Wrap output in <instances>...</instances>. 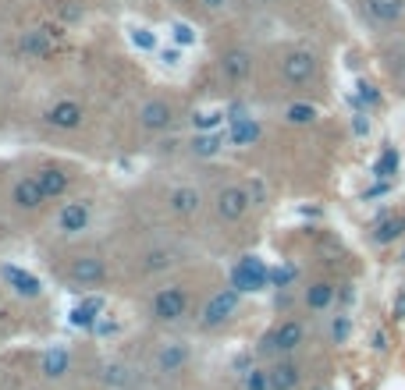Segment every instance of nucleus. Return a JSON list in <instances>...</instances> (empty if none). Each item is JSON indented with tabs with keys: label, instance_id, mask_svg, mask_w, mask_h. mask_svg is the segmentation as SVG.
Returning <instances> with one entry per match:
<instances>
[{
	"label": "nucleus",
	"instance_id": "f257e3e1",
	"mask_svg": "<svg viewBox=\"0 0 405 390\" xmlns=\"http://www.w3.org/2000/svg\"><path fill=\"white\" fill-rule=\"evenodd\" d=\"M192 312V291L185 280H171L149 294V319L160 326H174Z\"/></svg>",
	"mask_w": 405,
	"mask_h": 390
},
{
	"label": "nucleus",
	"instance_id": "f03ea898",
	"mask_svg": "<svg viewBox=\"0 0 405 390\" xmlns=\"http://www.w3.org/2000/svg\"><path fill=\"white\" fill-rule=\"evenodd\" d=\"M93 217H96V202L89 195L61 199V206L54 213V234L57 238H82L93 227Z\"/></svg>",
	"mask_w": 405,
	"mask_h": 390
},
{
	"label": "nucleus",
	"instance_id": "7ed1b4c3",
	"mask_svg": "<svg viewBox=\"0 0 405 390\" xmlns=\"http://www.w3.org/2000/svg\"><path fill=\"white\" fill-rule=\"evenodd\" d=\"M64 284L72 291H93L107 284V259L100 252H79L64 266Z\"/></svg>",
	"mask_w": 405,
	"mask_h": 390
},
{
	"label": "nucleus",
	"instance_id": "20e7f679",
	"mask_svg": "<svg viewBox=\"0 0 405 390\" xmlns=\"http://www.w3.org/2000/svg\"><path fill=\"white\" fill-rule=\"evenodd\" d=\"M33 174H36V181H40V188H43V195H47V202L68 199V192H72V185H75V167L64 164V160H43Z\"/></svg>",
	"mask_w": 405,
	"mask_h": 390
},
{
	"label": "nucleus",
	"instance_id": "39448f33",
	"mask_svg": "<svg viewBox=\"0 0 405 390\" xmlns=\"http://www.w3.org/2000/svg\"><path fill=\"white\" fill-rule=\"evenodd\" d=\"M8 202H11L15 213H25V217H36V213H43V210L50 206L33 171H25V174H18V178L11 181V188H8Z\"/></svg>",
	"mask_w": 405,
	"mask_h": 390
},
{
	"label": "nucleus",
	"instance_id": "423d86ee",
	"mask_svg": "<svg viewBox=\"0 0 405 390\" xmlns=\"http://www.w3.org/2000/svg\"><path fill=\"white\" fill-rule=\"evenodd\" d=\"M239 309V287H217L199 309V326L202 330H221Z\"/></svg>",
	"mask_w": 405,
	"mask_h": 390
},
{
	"label": "nucleus",
	"instance_id": "0eeeda50",
	"mask_svg": "<svg viewBox=\"0 0 405 390\" xmlns=\"http://www.w3.org/2000/svg\"><path fill=\"white\" fill-rule=\"evenodd\" d=\"M249 210H253V195H249L246 185L232 181V185L217 188V195H214V213H217L221 224H239Z\"/></svg>",
	"mask_w": 405,
	"mask_h": 390
},
{
	"label": "nucleus",
	"instance_id": "6e6552de",
	"mask_svg": "<svg viewBox=\"0 0 405 390\" xmlns=\"http://www.w3.org/2000/svg\"><path fill=\"white\" fill-rule=\"evenodd\" d=\"M302 340H306V326H302L299 319H285V323H278V326L263 337L260 351H263V355H274V358H285V355H292Z\"/></svg>",
	"mask_w": 405,
	"mask_h": 390
},
{
	"label": "nucleus",
	"instance_id": "1a4fd4ad",
	"mask_svg": "<svg viewBox=\"0 0 405 390\" xmlns=\"http://www.w3.org/2000/svg\"><path fill=\"white\" fill-rule=\"evenodd\" d=\"M178 263H181V252L174 245H167V241H156V245H149V248H142L135 256V270L142 277H160V273L174 270Z\"/></svg>",
	"mask_w": 405,
	"mask_h": 390
},
{
	"label": "nucleus",
	"instance_id": "9d476101",
	"mask_svg": "<svg viewBox=\"0 0 405 390\" xmlns=\"http://www.w3.org/2000/svg\"><path fill=\"white\" fill-rule=\"evenodd\" d=\"M316 75H320V64H316V57H313L309 50L295 47V50H288V54L281 57V79H285L288 86H309Z\"/></svg>",
	"mask_w": 405,
	"mask_h": 390
},
{
	"label": "nucleus",
	"instance_id": "9b49d317",
	"mask_svg": "<svg viewBox=\"0 0 405 390\" xmlns=\"http://www.w3.org/2000/svg\"><path fill=\"white\" fill-rule=\"evenodd\" d=\"M135 121H139V128H142V132H149V135H160V132H171L178 117H174V107H171L167 100L153 96V100L139 103V110H135Z\"/></svg>",
	"mask_w": 405,
	"mask_h": 390
},
{
	"label": "nucleus",
	"instance_id": "f8f14e48",
	"mask_svg": "<svg viewBox=\"0 0 405 390\" xmlns=\"http://www.w3.org/2000/svg\"><path fill=\"white\" fill-rule=\"evenodd\" d=\"M43 121H47V128H54V132H75V128H82V121H86V107H82L79 100L64 96V100H54V103L43 110Z\"/></svg>",
	"mask_w": 405,
	"mask_h": 390
},
{
	"label": "nucleus",
	"instance_id": "ddd939ff",
	"mask_svg": "<svg viewBox=\"0 0 405 390\" xmlns=\"http://www.w3.org/2000/svg\"><path fill=\"white\" fill-rule=\"evenodd\" d=\"M164 210H167L174 220H188V217H195V213L202 210V195H199L195 185H174V188H167V195H164Z\"/></svg>",
	"mask_w": 405,
	"mask_h": 390
},
{
	"label": "nucleus",
	"instance_id": "4468645a",
	"mask_svg": "<svg viewBox=\"0 0 405 390\" xmlns=\"http://www.w3.org/2000/svg\"><path fill=\"white\" fill-rule=\"evenodd\" d=\"M0 280H4L18 298H25V302H36V298L43 294V280H40L36 273L22 270V266H11V263L0 266Z\"/></svg>",
	"mask_w": 405,
	"mask_h": 390
},
{
	"label": "nucleus",
	"instance_id": "2eb2a0df",
	"mask_svg": "<svg viewBox=\"0 0 405 390\" xmlns=\"http://www.w3.org/2000/svg\"><path fill=\"white\" fill-rule=\"evenodd\" d=\"M221 75L228 86H246L253 75V54L246 47H232L221 54Z\"/></svg>",
	"mask_w": 405,
	"mask_h": 390
},
{
	"label": "nucleus",
	"instance_id": "dca6fc26",
	"mask_svg": "<svg viewBox=\"0 0 405 390\" xmlns=\"http://www.w3.org/2000/svg\"><path fill=\"white\" fill-rule=\"evenodd\" d=\"M57 47V29H25L22 36H18V54L22 57H29V61H40V57H47L50 50Z\"/></svg>",
	"mask_w": 405,
	"mask_h": 390
},
{
	"label": "nucleus",
	"instance_id": "f3484780",
	"mask_svg": "<svg viewBox=\"0 0 405 390\" xmlns=\"http://www.w3.org/2000/svg\"><path fill=\"white\" fill-rule=\"evenodd\" d=\"M267 383H270V390H295L299 386V365L292 358H278L267 369Z\"/></svg>",
	"mask_w": 405,
	"mask_h": 390
},
{
	"label": "nucleus",
	"instance_id": "a211bd4d",
	"mask_svg": "<svg viewBox=\"0 0 405 390\" xmlns=\"http://www.w3.org/2000/svg\"><path fill=\"white\" fill-rule=\"evenodd\" d=\"M103 316V298H96V294H89V298H82L75 309H72V326H79V330H93L96 326V319Z\"/></svg>",
	"mask_w": 405,
	"mask_h": 390
},
{
	"label": "nucleus",
	"instance_id": "6ab92c4d",
	"mask_svg": "<svg viewBox=\"0 0 405 390\" xmlns=\"http://www.w3.org/2000/svg\"><path fill=\"white\" fill-rule=\"evenodd\" d=\"M185 365H188V348L185 344L171 340L156 351V372H181Z\"/></svg>",
	"mask_w": 405,
	"mask_h": 390
},
{
	"label": "nucleus",
	"instance_id": "aec40b11",
	"mask_svg": "<svg viewBox=\"0 0 405 390\" xmlns=\"http://www.w3.org/2000/svg\"><path fill=\"white\" fill-rule=\"evenodd\" d=\"M68 369H72V355H68V348L54 344L50 351H43V358H40V372H43L47 379H61Z\"/></svg>",
	"mask_w": 405,
	"mask_h": 390
},
{
	"label": "nucleus",
	"instance_id": "412c9836",
	"mask_svg": "<svg viewBox=\"0 0 405 390\" xmlns=\"http://www.w3.org/2000/svg\"><path fill=\"white\" fill-rule=\"evenodd\" d=\"M263 277H267V270H263L256 259H242L239 270H235V287H239V291H256V287L263 284Z\"/></svg>",
	"mask_w": 405,
	"mask_h": 390
},
{
	"label": "nucleus",
	"instance_id": "4be33fe9",
	"mask_svg": "<svg viewBox=\"0 0 405 390\" xmlns=\"http://www.w3.org/2000/svg\"><path fill=\"white\" fill-rule=\"evenodd\" d=\"M370 15L380 22V25H391L405 15V0H370Z\"/></svg>",
	"mask_w": 405,
	"mask_h": 390
},
{
	"label": "nucleus",
	"instance_id": "5701e85b",
	"mask_svg": "<svg viewBox=\"0 0 405 390\" xmlns=\"http://www.w3.org/2000/svg\"><path fill=\"white\" fill-rule=\"evenodd\" d=\"M331 298H334V287H331V284H324V280H316V284H309V287H306V305H309L313 312L327 309V305H331Z\"/></svg>",
	"mask_w": 405,
	"mask_h": 390
},
{
	"label": "nucleus",
	"instance_id": "b1692460",
	"mask_svg": "<svg viewBox=\"0 0 405 390\" xmlns=\"http://www.w3.org/2000/svg\"><path fill=\"white\" fill-rule=\"evenodd\" d=\"M171 40H174L178 47H192V43H195V29L185 25V22H174V25H171Z\"/></svg>",
	"mask_w": 405,
	"mask_h": 390
},
{
	"label": "nucleus",
	"instance_id": "393cba45",
	"mask_svg": "<svg viewBox=\"0 0 405 390\" xmlns=\"http://www.w3.org/2000/svg\"><path fill=\"white\" fill-rule=\"evenodd\" d=\"M242 386H246V390H270V383H267V369H249L246 379H242Z\"/></svg>",
	"mask_w": 405,
	"mask_h": 390
},
{
	"label": "nucleus",
	"instance_id": "a878e982",
	"mask_svg": "<svg viewBox=\"0 0 405 390\" xmlns=\"http://www.w3.org/2000/svg\"><path fill=\"white\" fill-rule=\"evenodd\" d=\"M217 135H199L195 142H192V153H199V156H214L217 153Z\"/></svg>",
	"mask_w": 405,
	"mask_h": 390
},
{
	"label": "nucleus",
	"instance_id": "bb28decb",
	"mask_svg": "<svg viewBox=\"0 0 405 390\" xmlns=\"http://www.w3.org/2000/svg\"><path fill=\"white\" fill-rule=\"evenodd\" d=\"M195 4H199L202 15H221V11H228L232 0H195Z\"/></svg>",
	"mask_w": 405,
	"mask_h": 390
},
{
	"label": "nucleus",
	"instance_id": "cd10ccee",
	"mask_svg": "<svg viewBox=\"0 0 405 390\" xmlns=\"http://www.w3.org/2000/svg\"><path fill=\"white\" fill-rule=\"evenodd\" d=\"M288 121H295V125L313 121V107H288Z\"/></svg>",
	"mask_w": 405,
	"mask_h": 390
},
{
	"label": "nucleus",
	"instance_id": "c85d7f7f",
	"mask_svg": "<svg viewBox=\"0 0 405 390\" xmlns=\"http://www.w3.org/2000/svg\"><path fill=\"white\" fill-rule=\"evenodd\" d=\"M132 40H135V47H142V50H153V47H156V40H153V33H149V29H135V36H132Z\"/></svg>",
	"mask_w": 405,
	"mask_h": 390
},
{
	"label": "nucleus",
	"instance_id": "c756f323",
	"mask_svg": "<svg viewBox=\"0 0 405 390\" xmlns=\"http://www.w3.org/2000/svg\"><path fill=\"white\" fill-rule=\"evenodd\" d=\"M160 61H164V64H178V61H181L178 47H164V50H160Z\"/></svg>",
	"mask_w": 405,
	"mask_h": 390
},
{
	"label": "nucleus",
	"instance_id": "7c9ffc66",
	"mask_svg": "<svg viewBox=\"0 0 405 390\" xmlns=\"http://www.w3.org/2000/svg\"><path fill=\"white\" fill-rule=\"evenodd\" d=\"M174 4H185V0H174Z\"/></svg>",
	"mask_w": 405,
	"mask_h": 390
}]
</instances>
